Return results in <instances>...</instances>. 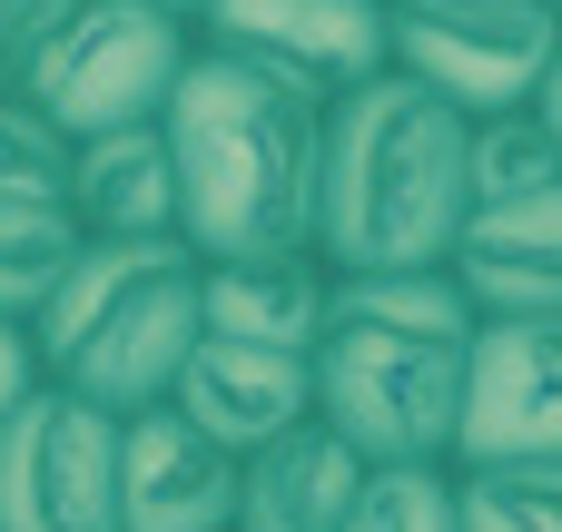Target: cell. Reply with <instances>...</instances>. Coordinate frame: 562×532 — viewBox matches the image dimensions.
<instances>
[{
	"instance_id": "6da1fadb",
	"label": "cell",
	"mask_w": 562,
	"mask_h": 532,
	"mask_svg": "<svg viewBox=\"0 0 562 532\" xmlns=\"http://www.w3.org/2000/svg\"><path fill=\"white\" fill-rule=\"evenodd\" d=\"M168 158H178V237L198 257H286L316 247V168H326V109L188 49L168 109Z\"/></svg>"
},
{
	"instance_id": "7a4b0ae2",
	"label": "cell",
	"mask_w": 562,
	"mask_h": 532,
	"mask_svg": "<svg viewBox=\"0 0 562 532\" xmlns=\"http://www.w3.org/2000/svg\"><path fill=\"white\" fill-rule=\"evenodd\" d=\"M464 109L415 89L405 69H375L326 109V168H316V257L336 276L366 267H445L464 227Z\"/></svg>"
},
{
	"instance_id": "3957f363",
	"label": "cell",
	"mask_w": 562,
	"mask_h": 532,
	"mask_svg": "<svg viewBox=\"0 0 562 532\" xmlns=\"http://www.w3.org/2000/svg\"><path fill=\"white\" fill-rule=\"evenodd\" d=\"M30 346L49 385L109 415L168 405L198 346V247L188 237H79V257L30 316Z\"/></svg>"
},
{
	"instance_id": "277c9868",
	"label": "cell",
	"mask_w": 562,
	"mask_h": 532,
	"mask_svg": "<svg viewBox=\"0 0 562 532\" xmlns=\"http://www.w3.org/2000/svg\"><path fill=\"white\" fill-rule=\"evenodd\" d=\"M198 30L148 0H40L30 30L0 49V99L40 109L59 138H99L128 118H158Z\"/></svg>"
},
{
	"instance_id": "5b68a950",
	"label": "cell",
	"mask_w": 562,
	"mask_h": 532,
	"mask_svg": "<svg viewBox=\"0 0 562 532\" xmlns=\"http://www.w3.org/2000/svg\"><path fill=\"white\" fill-rule=\"evenodd\" d=\"M474 346V336H464ZM464 346L445 336H385L356 316H326L316 336V425L346 434L366 464H454V405H464Z\"/></svg>"
},
{
	"instance_id": "8992f818",
	"label": "cell",
	"mask_w": 562,
	"mask_h": 532,
	"mask_svg": "<svg viewBox=\"0 0 562 532\" xmlns=\"http://www.w3.org/2000/svg\"><path fill=\"white\" fill-rule=\"evenodd\" d=\"M562 59L553 0H385V69L435 89L464 118L533 109L543 69Z\"/></svg>"
},
{
	"instance_id": "52a82bcc",
	"label": "cell",
	"mask_w": 562,
	"mask_h": 532,
	"mask_svg": "<svg viewBox=\"0 0 562 532\" xmlns=\"http://www.w3.org/2000/svg\"><path fill=\"white\" fill-rule=\"evenodd\" d=\"M0 532H119V415L40 385L0 425Z\"/></svg>"
},
{
	"instance_id": "ba28073f",
	"label": "cell",
	"mask_w": 562,
	"mask_h": 532,
	"mask_svg": "<svg viewBox=\"0 0 562 532\" xmlns=\"http://www.w3.org/2000/svg\"><path fill=\"white\" fill-rule=\"evenodd\" d=\"M198 49L336 109L385 69V0H198Z\"/></svg>"
},
{
	"instance_id": "9c48e42d",
	"label": "cell",
	"mask_w": 562,
	"mask_h": 532,
	"mask_svg": "<svg viewBox=\"0 0 562 532\" xmlns=\"http://www.w3.org/2000/svg\"><path fill=\"white\" fill-rule=\"evenodd\" d=\"M454 464H562V316H484L474 326Z\"/></svg>"
},
{
	"instance_id": "30bf717a",
	"label": "cell",
	"mask_w": 562,
	"mask_h": 532,
	"mask_svg": "<svg viewBox=\"0 0 562 532\" xmlns=\"http://www.w3.org/2000/svg\"><path fill=\"white\" fill-rule=\"evenodd\" d=\"M119 532H237V454L178 405L119 415Z\"/></svg>"
},
{
	"instance_id": "8fae6325",
	"label": "cell",
	"mask_w": 562,
	"mask_h": 532,
	"mask_svg": "<svg viewBox=\"0 0 562 532\" xmlns=\"http://www.w3.org/2000/svg\"><path fill=\"white\" fill-rule=\"evenodd\" d=\"M168 405H178L207 444H227V454L247 464L257 444L296 434V425L316 415V365H306V355H286V346L198 336V346H188V365H178V385H168Z\"/></svg>"
},
{
	"instance_id": "7c38bea8",
	"label": "cell",
	"mask_w": 562,
	"mask_h": 532,
	"mask_svg": "<svg viewBox=\"0 0 562 532\" xmlns=\"http://www.w3.org/2000/svg\"><path fill=\"white\" fill-rule=\"evenodd\" d=\"M445 267L474 316H562V178L504 207H464Z\"/></svg>"
},
{
	"instance_id": "4fadbf2b",
	"label": "cell",
	"mask_w": 562,
	"mask_h": 532,
	"mask_svg": "<svg viewBox=\"0 0 562 532\" xmlns=\"http://www.w3.org/2000/svg\"><path fill=\"white\" fill-rule=\"evenodd\" d=\"M326 306H336V267L316 247H286V257H198V336L316 355Z\"/></svg>"
},
{
	"instance_id": "5bb4252c",
	"label": "cell",
	"mask_w": 562,
	"mask_h": 532,
	"mask_svg": "<svg viewBox=\"0 0 562 532\" xmlns=\"http://www.w3.org/2000/svg\"><path fill=\"white\" fill-rule=\"evenodd\" d=\"M69 217L79 237H178V158L158 118L99 128L69 148Z\"/></svg>"
},
{
	"instance_id": "9a60e30c",
	"label": "cell",
	"mask_w": 562,
	"mask_h": 532,
	"mask_svg": "<svg viewBox=\"0 0 562 532\" xmlns=\"http://www.w3.org/2000/svg\"><path fill=\"white\" fill-rule=\"evenodd\" d=\"M366 474L375 464L306 415L296 434H277V444H257L237 464V532H336Z\"/></svg>"
},
{
	"instance_id": "2e32d148",
	"label": "cell",
	"mask_w": 562,
	"mask_h": 532,
	"mask_svg": "<svg viewBox=\"0 0 562 532\" xmlns=\"http://www.w3.org/2000/svg\"><path fill=\"white\" fill-rule=\"evenodd\" d=\"M326 316H356V326H385V336H445V346H464L484 326L474 296L454 286V267H366V276H336Z\"/></svg>"
},
{
	"instance_id": "e0dca14e",
	"label": "cell",
	"mask_w": 562,
	"mask_h": 532,
	"mask_svg": "<svg viewBox=\"0 0 562 532\" xmlns=\"http://www.w3.org/2000/svg\"><path fill=\"white\" fill-rule=\"evenodd\" d=\"M553 178H562V148L543 138L533 109H504V118L464 128V207H504V197H533Z\"/></svg>"
},
{
	"instance_id": "ac0fdd59",
	"label": "cell",
	"mask_w": 562,
	"mask_h": 532,
	"mask_svg": "<svg viewBox=\"0 0 562 532\" xmlns=\"http://www.w3.org/2000/svg\"><path fill=\"white\" fill-rule=\"evenodd\" d=\"M454 532H562V464H454Z\"/></svg>"
},
{
	"instance_id": "d6986e66",
	"label": "cell",
	"mask_w": 562,
	"mask_h": 532,
	"mask_svg": "<svg viewBox=\"0 0 562 532\" xmlns=\"http://www.w3.org/2000/svg\"><path fill=\"white\" fill-rule=\"evenodd\" d=\"M69 257H79V217H69V207H10V197H0V316L30 326Z\"/></svg>"
},
{
	"instance_id": "ffe728a7",
	"label": "cell",
	"mask_w": 562,
	"mask_h": 532,
	"mask_svg": "<svg viewBox=\"0 0 562 532\" xmlns=\"http://www.w3.org/2000/svg\"><path fill=\"white\" fill-rule=\"evenodd\" d=\"M336 532H454V464H375Z\"/></svg>"
},
{
	"instance_id": "44dd1931",
	"label": "cell",
	"mask_w": 562,
	"mask_h": 532,
	"mask_svg": "<svg viewBox=\"0 0 562 532\" xmlns=\"http://www.w3.org/2000/svg\"><path fill=\"white\" fill-rule=\"evenodd\" d=\"M69 148L79 138H59L40 109L0 99V197L10 207H69Z\"/></svg>"
},
{
	"instance_id": "7402d4cb",
	"label": "cell",
	"mask_w": 562,
	"mask_h": 532,
	"mask_svg": "<svg viewBox=\"0 0 562 532\" xmlns=\"http://www.w3.org/2000/svg\"><path fill=\"white\" fill-rule=\"evenodd\" d=\"M40 385H49V375H40V346H30V326H20V316H0V425H10V415H20Z\"/></svg>"
},
{
	"instance_id": "603a6c76",
	"label": "cell",
	"mask_w": 562,
	"mask_h": 532,
	"mask_svg": "<svg viewBox=\"0 0 562 532\" xmlns=\"http://www.w3.org/2000/svg\"><path fill=\"white\" fill-rule=\"evenodd\" d=\"M533 118H543V138L562 148V59L543 69V89H533Z\"/></svg>"
},
{
	"instance_id": "cb8c5ba5",
	"label": "cell",
	"mask_w": 562,
	"mask_h": 532,
	"mask_svg": "<svg viewBox=\"0 0 562 532\" xmlns=\"http://www.w3.org/2000/svg\"><path fill=\"white\" fill-rule=\"evenodd\" d=\"M30 10H40V0H0V49H10L20 30H30Z\"/></svg>"
},
{
	"instance_id": "d4e9b609",
	"label": "cell",
	"mask_w": 562,
	"mask_h": 532,
	"mask_svg": "<svg viewBox=\"0 0 562 532\" xmlns=\"http://www.w3.org/2000/svg\"><path fill=\"white\" fill-rule=\"evenodd\" d=\"M148 10H168V20H188V30H198V0H148Z\"/></svg>"
},
{
	"instance_id": "484cf974",
	"label": "cell",
	"mask_w": 562,
	"mask_h": 532,
	"mask_svg": "<svg viewBox=\"0 0 562 532\" xmlns=\"http://www.w3.org/2000/svg\"><path fill=\"white\" fill-rule=\"evenodd\" d=\"M553 20H562V0H553Z\"/></svg>"
}]
</instances>
